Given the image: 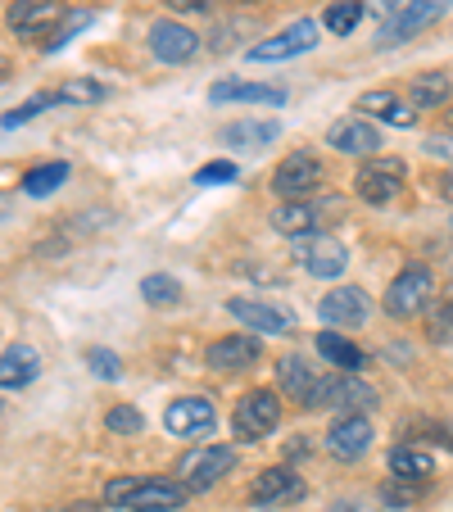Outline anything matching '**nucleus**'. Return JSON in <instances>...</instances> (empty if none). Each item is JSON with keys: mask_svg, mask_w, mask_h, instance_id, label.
<instances>
[{"mask_svg": "<svg viewBox=\"0 0 453 512\" xmlns=\"http://www.w3.org/2000/svg\"><path fill=\"white\" fill-rule=\"evenodd\" d=\"M232 5H268V0H232Z\"/></svg>", "mask_w": 453, "mask_h": 512, "instance_id": "49530a36", "label": "nucleus"}, {"mask_svg": "<svg viewBox=\"0 0 453 512\" xmlns=\"http://www.w3.org/2000/svg\"><path fill=\"white\" fill-rule=\"evenodd\" d=\"M358 109H363V118H381V123H395V127H413L417 123V109H408L404 100L395 96V91H363L358 96Z\"/></svg>", "mask_w": 453, "mask_h": 512, "instance_id": "393cba45", "label": "nucleus"}, {"mask_svg": "<svg viewBox=\"0 0 453 512\" xmlns=\"http://www.w3.org/2000/svg\"><path fill=\"white\" fill-rule=\"evenodd\" d=\"M318 354L340 372H363L367 368V354L354 345V340L340 336V331H318Z\"/></svg>", "mask_w": 453, "mask_h": 512, "instance_id": "a878e982", "label": "nucleus"}, {"mask_svg": "<svg viewBox=\"0 0 453 512\" xmlns=\"http://www.w3.org/2000/svg\"><path fill=\"white\" fill-rule=\"evenodd\" d=\"M64 512H100V508H91V503H73V508H64Z\"/></svg>", "mask_w": 453, "mask_h": 512, "instance_id": "a18cd8bd", "label": "nucleus"}, {"mask_svg": "<svg viewBox=\"0 0 453 512\" xmlns=\"http://www.w3.org/2000/svg\"><path fill=\"white\" fill-rule=\"evenodd\" d=\"M367 449H372V422H367L363 413H345V417L331 422V431H327V454L331 458L354 463V458H363Z\"/></svg>", "mask_w": 453, "mask_h": 512, "instance_id": "a211bd4d", "label": "nucleus"}, {"mask_svg": "<svg viewBox=\"0 0 453 512\" xmlns=\"http://www.w3.org/2000/svg\"><path fill=\"white\" fill-rule=\"evenodd\" d=\"M91 23V10H82V14H64V23H59L55 32H50V46H64L68 37H73V32H82Z\"/></svg>", "mask_w": 453, "mask_h": 512, "instance_id": "58836bf2", "label": "nucleus"}, {"mask_svg": "<svg viewBox=\"0 0 453 512\" xmlns=\"http://www.w3.org/2000/svg\"><path fill=\"white\" fill-rule=\"evenodd\" d=\"M449 5L453 0H404V5L381 23V32H376V50H395V46H404V41H413L417 32L435 28V23L449 14Z\"/></svg>", "mask_w": 453, "mask_h": 512, "instance_id": "f03ea898", "label": "nucleus"}, {"mask_svg": "<svg viewBox=\"0 0 453 512\" xmlns=\"http://www.w3.org/2000/svg\"><path fill=\"white\" fill-rule=\"evenodd\" d=\"M331 512H367V508H363V503H349V499H345V503H336Z\"/></svg>", "mask_w": 453, "mask_h": 512, "instance_id": "c03bdc74", "label": "nucleus"}, {"mask_svg": "<svg viewBox=\"0 0 453 512\" xmlns=\"http://www.w3.org/2000/svg\"><path fill=\"white\" fill-rule=\"evenodd\" d=\"M381 404L376 386H367L363 377L354 372H340V377H322L318 390H313V404L309 408H340V413H372Z\"/></svg>", "mask_w": 453, "mask_h": 512, "instance_id": "423d86ee", "label": "nucleus"}, {"mask_svg": "<svg viewBox=\"0 0 453 512\" xmlns=\"http://www.w3.org/2000/svg\"><path fill=\"white\" fill-rule=\"evenodd\" d=\"M390 472L395 476H408V481H426L435 472V458L417 445H395L390 449Z\"/></svg>", "mask_w": 453, "mask_h": 512, "instance_id": "c756f323", "label": "nucleus"}, {"mask_svg": "<svg viewBox=\"0 0 453 512\" xmlns=\"http://www.w3.org/2000/svg\"><path fill=\"white\" fill-rule=\"evenodd\" d=\"M259 354H263L259 336H254V331H236V336L213 340V345L204 349V363H209L213 372H241V368H254Z\"/></svg>", "mask_w": 453, "mask_h": 512, "instance_id": "f3484780", "label": "nucleus"}, {"mask_svg": "<svg viewBox=\"0 0 453 512\" xmlns=\"http://www.w3.org/2000/svg\"><path fill=\"white\" fill-rule=\"evenodd\" d=\"M141 300L150 309H177L182 304V281L168 277V272H150V277H141Z\"/></svg>", "mask_w": 453, "mask_h": 512, "instance_id": "c85d7f7f", "label": "nucleus"}, {"mask_svg": "<svg viewBox=\"0 0 453 512\" xmlns=\"http://www.w3.org/2000/svg\"><path fill=\"white\" fill-rule=\"evenodd\" d=\"M426 155L431 159H453V136H431V141H426Z\"/></svg>", "mask_w": 453, "mask_h": 512, "instance_id": "ea45409f", "label": "nucleus"}, {"mask_svg": "<svg viewBox=\"0 0 453 512\" xmlns=\"http://www.w3.org/2000/svg\"><path fill=\"white\" fill-rule=\"evenodd\" d=\"M164 5H173V10H182V14H195V10H209V0H164Z\"/></svg>", "mask_w": 453, "mask_h": 512, "instance_id": "37998d69", "label": "nucleus"}, {"mask_svg": "<svg viewBox=\"0 0 453 512\" xmlns=\"http://www.w3.org/2000/svg\"><path fill=\"white\" fill-rule=\"evenodd\" d=\"M449 96H453V78H449V73H417L413 87H408L413 109H440V105H449Z\"/></svg>", "mask_w": 453, "mask_h": 512, "instance_id": "bb28decb", "label": "nucleus"}, {"mask_svg": "<svg viewBox=\"0 0 453 512\" xmlns=\"http://www.w3.org/2000/svg\"><path fill=\"white\" fill-rule=\"evenodd\" d=\"M64 14H68L64 0H14L5 23H10L14 37L37 41V37H50V32L64 23Z\"/></svg>", "mask_w": 453, "mask_h": 512, "instance_id": "9d476101", "label": "nucleus"}, {"mask_svg": "<svg viewBox=\"0 0 453 512\" xmlns=\"http://www.w3.org/2000/svg\"><path fill=\"white\" fill-rule=\"evenodd\" d=\"M41 377V354L32 345H10L0 349V390H23Z\"/></svg>", "mask_w": 453, "mask_h": 512, "instance_id": "412c9836", "label": "nucleus"}, {"mask_svg": "<svg viewBox=\"0 0 453 512\" xmlns=\"http://www.w3.org/2000/svg\"><path fill=\"white\" fill-rule=\"evenodd\" d=\"M426 336H431L435 345H453V286H444L440 295H435V309H431V327H426Z\"/></svg>", "mask_w": 453, "mask_h": 512, "instance_id": "2f4dec72", "label": "nucleus"}, {"mask_svg": "<svg viewBox=\"0 0 453 512\" xmlns=\"http://www.w3.org/2000/svg\"><path fill=\"white\" fill-rule=\"evenodd\" d=\"M299 268L318 281H336L349 268V254L331 236H299Z\"/></svg>", "mask_w": 453, "mask_h": 512, "instance_id": "dca6fc26", "label": "nucleus"}, {"mask_svg": "<svg viewBox=\"0 0 453 512\" xmlns=\"http://www.w3.org/2000/svg\"><path fill=\"white\" fill-rule=\"evenodd\" d=\"M322 182H327V168H322L318 150H295V155H286L272 168V191L281 200H309Z\"/></svg>", "mask_w": 453, "mask_h": 512, "instance_id": "20e7f679", "label": "nucleus"}, {"mask_svg": "<svg viewBox=\"0 0 453 512\" xmlns=\"http://www.w3.org/2000/svg\"><path fill=\"white\" fill-rule=\"evenodd\" d=\"M227 313H232L241 327H254V336H290V331H295V313L277 309V304H268V300H245V295H236V300H227Z\"/></svg>", "mask_w": 453, "mask_h": 512, "instance_id": "4468645a", "label": "nucleus"}, {"mask_svg": "<svg viewBox=\"0 0 453 512\" xmlns=\"http://www.w3.org/2000/svg\"><path fill=\"white\" fill-rule=\"evenodd\" d=\"M59 91V105H100V100H109V87L105 82H91V78H78V82H64Z\"/></svg>", "mask_w": 453, "mask_h": 512, "instance_id": "72a5a7b5", "label": "nucleus"}, {"mask_svg": "<svg viewBox=\"0 0 453 512\" xmlns=\"http://www.w3.org/2000/svg\"><path fill=\"white\" fill-rule=\"evenodd\" d=\"M367 5L363 0H336V5H327V14H322V28L331 32V37H349V32L363 23Z\"/></svg>", "mask_w": 453, "mask_h": 512, "instance_id": "7c9ffc66", "label": "nucleus"}, {"mask_svg": "<svg viewBox=\"0 0 453 512\" xmlns=\"http://www.w3.org/2000/svg\"><path fill=\"white\" fill-rule=\"evenodd\" d=\"M404 159H381V155H367L363 168L354 173V191L363 195L367 204H390L399 191H404Z\"/></svg>", "mask_w": 453, "mask_h": 512, "instance_id": "1a4fd4ad", "label": "nucleus"}, {"mask_svg": "<svg viewBox=\"0 0 453 512\" xmlns=\"http://www.w3.org/2000/svg\"><path fill=\"white\" fill-rule=\"evenodd\" d=\"M213 422H218V408H213L204 395L173 399V404H168V413H164V426L177 435V440H200V435L213 431Z\"/></svg>", "mask_w": 453, "mask_h": 512, "instance_id": "ddd939ff", "label": "nucleus"}, {"mask_svg": "<svg viewBox=\"0 0 453 512\" xmlns=\"http://www.w3.org/2000/svg\"><path fill=\"white\" fill-rule=\"evenodd\" d=\"M277 422H281L277 390H250V395H241V404H236V413H232V431H236V440H245V445L272 435Z\"/></svg>", "mask_w": 453, "mask_h": 512, "instance_id": "0eeeda50", "label": "nucleus"}, {"mask_svg": "<svg viewBox=\"0 0 453 512\" xmlns=\"http://www.w3.org/2000/svg\"><path fill=\"white\" fill-rule=\"evenodd\" d=\"M363 5H367L372 14H381V19H390V14H395L399 5H404V0H363Z\"/></svg>", "mask_w": 453, "mask_h": 512, "instance_id": "a19ab883", "label": "nucleus"}, {"mask_svg": "<svg viewBox=\"0 0 453 512\" xmlns=\"http://www.w3.org/2000/svg\"><path fill=\"white\" fill-rule=\"evenodd\" d=\"M318 318L327 322V327H340V331L363 327V322L372 318V300H367L358 286H336V290H327V295H322Z\"/></svg>", "mask_w": 453, "mask_h": 512, "instance_id": "2eb2a0df", "label": "nucleus"}, {"mask_svg": "<svg viewBox=\"0 0 453 512\" xmlns=\"http://www.w3.org/2000/svg\"><path fill=\"white\" fill-rule=\"evenodd\" d=\"M422 494H426V481H408V476H395V481L381 485V503L386 508H413Z\"/></svg>", "mask_w": 453, "mask_h": 512, "instance_id": "f704fd0d", "label": "nucleus"}, {"mask_svg": "<svg viewBox=\"0 0 453 512\" xmlns=\"http://www.w3.org/2000/svg\"><path fill=\"white\" fill-rule=\"evenodd\" d=\"M55 105H59V91H37V96H28L19 109H10V114L0 118V127H23V123L41 118L46 109H55Z\"/></svg>", "mask_w": 453, "mask_h": 512, "instance_id": "473e14b6", "label": "nucleus"}, {"mask_svg": "<svg viewBox=\"0 0 453 512\" xmlns=\"http://www.w3.org/2000/svg\"><path fill=\"white\" fill-rule=\"evenodd\" d=\"M318 23L313 19H295L290 28H281L277 37H263L254 41L250 50H245V59H254V64H281V59H295V55H309L313 46H318Z\"/></svg>", "mask_w": 453, "mask_h": 512, "instance_id": "6e6552de", "label": "nucleus"}, {"mask_svg": "<svg viewBox=\"0 0 453 512\" xmlns=\"http://www.w3.org/2000/svg\"><path fill=\"white\" fill-rule=\"evenodd\" d=\"M213 105H286V87H272V82H236V78H222L209 87Z\"/></svg>", "mask_w": 453, "mask_h": 512, "instance_id": "aec40b11", "label": "nucleus"}, {"mask_svg": "<svg viewBox=\"0 0 453 512\" xmlns=\"http://www.w3.org/2000/svg\"><path fill=\"white\" fill-rule=\"evenodd\" d=\"M295 499H304V481H299L295 467H263L250 485V508H259V512L286 508Z\"/></svg>", "mask_w": 453, "mask_h": 512, "instance_id": "f8f14e48", "label": "nucleus"}, {"mask_svg": "<svg viewBox=\"0 0 453 512\" xmlns=\"http://www.w3.org/2000/svg\"><path fill=\"white\" fill-rule=\"evenodd\" d=\"M322 227V209L309 200H286L277 213H272V232L290 236V241H299V236H313Z\"/></svg>", "mask_w": 453, "mask_h": 512, "instance_id": "b1692460", "label": "nucleus"}, {"mask_svg": "<svg viewBox=\"0 0 453 512\" xmlns=\"http://www.w3.org/2000/svg\"><path fill=\"white\" fill-rule=\"evenodd\" d=\"M186 503V485L168 476H118L105 485V508L118 512H177Z\"/></svg>", "mask_w": 453, "mask_h": 512, "instance_id": "f257e3e1", "label": "nucleus"}, {"mask_svg": "<svg viewBox=\"0 0 453 512\" xmlns=\"http://www.w3.org/2000/svg\"><path fill=\"white\" fill-rule=\"evenodd\" d=\"M431 300H435V272L426 268V263H408V268L390 281V290H386V300L381 304H386L390 318L408 322V318H417Z\"/></svg>", "mask_w": 453, "mask_h": 512, "instance_id": "7ed1b4c3", "label": "nucleus"}, {"mask_svg": "<svg viewBox=\"0 0 453 512\" xmlns=\"http://www.w3.org/2000/svg\"><path fill=\"white\" fill-rule=\"evenodd\" d=\"M0 413H5V399H0Z\"/></svg>", "mask_w": 453, "mask_h": 512, "instance_id": "09e8293b", "label": "nucleus"}, {"mask_svg": "<svg viewBox=\"0 0 453 512\" xmlns=\"http://www.w3.org/2000/svg\"><path fill=\"white\" fill-rule=\"evenodd\" d=\"M105 431L109 435H145V413L132 404H114L105 413Z\"/></svg>", "mask_w": 453, "mask_h": 512, "instance_id": "c9c22d12", "label": "nucleus"}, {"mask_svg": "<svg viewBox=\"0 0 453 512\" xmlns=\"http://www.w3.org/2000/svg\"><path fill=\"white\" fill-rule=\"evenodd\" d=\"M145 41H150V55L159 64H186V59L200 55V32H191L182 19H155Z\"/></svg>", "mask_w": 453, "mask_h": 512, "instance_id": "9b49d317", "label": "nucleus"}, {"mask_svg": "<svg viewBox=\"0 0 453 512\" xmlns=\"http://www.w3.org/2000/svg\"><path fill=\"white\" fill-rule=\"evenodd\" d=\"M236 449L232 445H204V449H191V454L177 463V481L186 485V494H200V490H213L227 472H236Z\"/></svg>", "mask_w": 453, "mask_h": 512, "instance_id": "39448f33", "label": "nucleus"}, {"mask_svg": "<svg viewBox=\"0 0 453 512\" xmlns=\"http://www.w3.org/2000/svg\"><path fill=\"white\" fill-rule=\"evenodd\" d=\"M241 177V168L232 164V159H213V164H204L200 173H195V186H227Z\"/></svg>", "mask_w": 453, "mask_h": 512, "instance_id": "4c0bfd02", "label": "nucleus"}, {"mask_svg": "<svg viewBox=\"0 0 453 512\" xmlns=\"http://www.w3.org/2000/svg\"><path fill=\"white\" fill-rule=\"evenodd\" d=\"M73 177V168L64 164V159H50V164H41V168H32L28 177H23V191L32 195V200H46V195H55L59 186Z\"/></svg>", "mask_w": 453, "mask_h": 512, "instance_id": "cd10ccee", "label": "nucleus"}, {"mask_svg": "<svg viewBox=\"0 0 453 512\" xmlns=\"http://www.w3.org/2000/svg\"><path fill=\"white\" fill-rule=\"evenodd\" d=\"M277 381H281V390H286L295 404L309 408V404H313V390H318V381H322V372L313 368L304 354H286V358L277 363Z\"/></svg>", "mask_w": 453, "mask_h": 512, "instance_id": "4be33fe9", "label": "nucleus"}, {"mask_svg": "<svg viewBox=\"0 0 453 512\" xmlns=\"http://www.w3.org/2000/svg\"><path fill=\"white\" fill-rule=\"evenodd\" d=\"M435 195L453 204V168H449V173H440V177H435Z\"/></svg>", "mask_w": 453, "mask_h": 512, "instance_id": "79ce46f5", "label": "nucleus"}, {"mask_svg": "<svg viewBox=\"0 0 453 512\" xmlns=\"http://www.w3.org/2000/svg\"><path fill=\"white\" fill-rule=\"evenodd\" d=\"M327 145L331 150H340V155H358V159H367V155H376L381 150V132H376V123L372 118H340V123H331V132H327Z\"/></svg>", "mask_w": 453, "mask_h": 512, "instance_id": "6ab92c4d", "label": "nucleus"}, {"mask_svg": "<svg viewBox=\"0 0 453 512\" xmlns=\"http://www.w3.org/2000/svg\"><path fill=\"white\" fill-rule=\"evenodd\" d=\"M5 78H10V64H0V82H5Z\"/></svg>", "mask_w": 453, "mask_h": 512, "instance_id": "de8ad7c7", "label": "nucleus"}, {"mask_svg": "<svg viewBox=\"0 0 453 512\" xmlns=\"http://www.w3.org/2000/svg\"><path fill=\"white\" fill-rule=\"evenodd\" d=\"M87 368H91V377H100V381H118V377H123L118 354H114V349H105V345H91L87 349Z\"/></svg>", "mask_w": 453, "mask_h": 512, "instance_id": "e433bc0d", "label": "nucleus"}, {"mask_svg": "<svg viewBox=\"0 0 453 512\" xmlns=\"http://www.w3.org/2000/svg\"><path fill=\"white\" fill-rule=\"evenodd\" d=\"M281 136V123L277 118H241V123H227L218 132L222 145H232V150H263Z\"/></svg>", "mask_w": 453, "mask_h": 512, "instance_id": "5701e85b", "label": "nucleus"}]
</instances>
